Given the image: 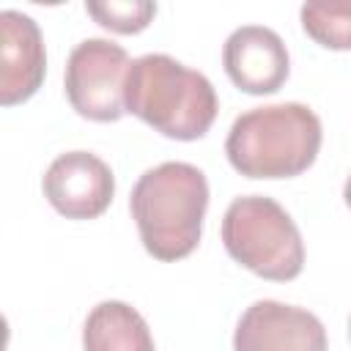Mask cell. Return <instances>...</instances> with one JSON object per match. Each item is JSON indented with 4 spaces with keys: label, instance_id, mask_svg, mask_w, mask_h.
Listing matches in <instances>:
<instances>
[{
    "label": "cell",
    "instance_id": "3957f363",
    "mask_svg": "<svg viewBox=\"0 0 351 351\" xmlns=\"http://www.w3.org/2000/svg\"><path fill=\"white\" fill-rule=\"evenodd\" d=\"M321 118L299 101L241 112L225 140L228 162L247 178L302 176L321 151Z\"/></svg>",
    "mask_w": 351,
    "mask_h": 351
},
{
    "label": "cell",
    "instance_id": "8fae6325",
    "mask_svg": "<svg viewBox=\"0 0 351 351\" xmlns=\"http://www.w3.org/2000/svg\"><path fill=\"white\" fill-rule=\"evenodd\" d=\"M304 33L326 49H351V3H304Z\"/></svg>",
    "mask_w": 351,
    "mask_h": 351
},
{
    "label": "cell",
    "instance_id": "7a4b0ae2",
    "mask_svg": "<svg viewBox=\"0 0 351 351\" xmlns=\"http://www.w3.org/2000/svg\"><path fill=\"white\" fill-rule=\"evenodd\" d=\"M123 104L126 112L170 140H200L211 129L219 107L206 74L162 52L132 60Z\"/></svg>",
    "mask_w": 351,
    "mask_h": 351
},
{
    "label": "cell",
    "instance_id": "30bf717a",
    "mask_svg": "<svg viewBox=\"0 0 351 351\" xmlns=\"http://www.w3.org/2000/svg\"><path fill=\"white\" fill-rule=\"evenodd\" d=\"M85 351H156L145 318L126 302H99L82 326Z\"/></svg>",
    "mask_w": 351,
    "mask_h": 351
},
{
    "label": "cell",
    "instance_id": "6da1fadb",
    "mask_svg": "<svg viewBox=\"0 0 351 351\" xmlns=\"http://www.w3.org/2000/svg\"><path fill=\"white\" fill-rule=\"evenodd\" d=\"M206 208V173L189 162H162L145 170L129 195V211L145 252L165 263L195 252Z\"/></svg>",
    "mask_w": 351,
    "mask_h": 351
},
{
    "label": "cell",
    "instance_id": "5b68a950",
    "mask_svg": "<svg viewBox=\"0 0 351 351\" xmlns=\"http://www.w3.org/2000/svg\"><path fill=\"white\" fill-rule=\"evenodd\" d=\"M129 55L121 44L107 38H85L80 41L66 60V96L77 115L112 123L126 112L123 88L129 74Z\"/></svg>",
    "mask_w": 351,
    "mask_h": 351
},
{
    "label": "cell",
    "instance_id": "ba28073f",
    "mask_svg": "<svg viewBox=\"0 0 351 351\" xmlns=\"http://www.w3.org/2000/svg\"><path fill=\"white\" fill-rule=\"evenodd\" d=\"M222 66L230 82L252 96L277 93L291 71V60L282 38L263 25L236 27L225 38Z\"/></svg>",
    "mask_w": 351,
    "mask_h": 351
},
{
    "label": "cell",
    "instance_id": "277c9868",
    "mask_svg": "<svg viewBox=\"0 0 351 351\" xmlns=\"http://www.w3.org/2000/svg\"><path fill=\"white\" fill-rule=\"evenodd\" d=\"M222 244L236 263L271 282H288L304 269V244L296 222L266 195H241L228 206Z\"/></svg>",
    "mask_w": 351,
    "mask_h": 351
},
{
    "label": "cell",
    "instance_id": "52a82bcc",
    "mask_svg": "<svg viewBox=\"0 0 351 351\" xmlns=\"http://www.w3.org/2000/svg\"><path fill=\"white\" fill-rule=\"evenodd\" d=\"M233 351H329L321 318L304 307L252 302L233 332Z\"/></svg>",
    "mask_w": 351,
    "mask_h": 351
},
{
    "label": "cell",
    "instance_id": "8992f818",
    "mask_svg": "<svg viewBox=\"0 0 351 351\" xmlns=\"http://www.w3.org/2000/svg\"><path fill=\"white\" fill-rule=\"evenodd\" d=\"M44 197L66 219L101 217L115 195V176L90 151H66L52 159L41 181Z\"/></svg>",
    "mask_w": 351,
    "mask_h": 351
},
{
    "label": "cell",
    "instance_id": "4fadbf2b",
    "mask_svg": "<svg viewBox=\"0 0 351 351\" xmlns=\"http://www.w3.org/2000/svg\"><path fill=\"white\" fill-rule=\"evenodd\" d=\"M343 200H346V206L351 208V176L346 178V186H343Z\"/></svg>",
    "mask_w": 351,
    "mask_h": 351
},
{
    "label": "cell",
    "instance_id": "5bb4252c",
    "mask_svg": "<svg viewBox=\"0 0 351 351\" xmlns=\"http://www.w3.org/2000/svg\"><path fill=\"white\" fill-rule=\"evenodd\" d=\"M348 337H351V318H348Z\"/></svg>",
    "mask_w": 351,
    "mask_h": 351
},
{
    "label": "cell",
    "instance_id": "7c38bea8",
    "mask_svg": "<svg viewBox=\"0 0 351 351\" xmlns=\"http://www.w3.org/2000/svg\"><path fill=\"white\" fill-rule=\"evenodd\" d=\"M85 11L104 27L121 36L140 33L156 16V3L148 0H110V3H85Z\"/></svg>",
    "mask_w": 351,
    "mask_h": 351
},
{
    "label": "cell",
    "instance_id": "9c48e42d",
    "mask_svg": "<svg viewBox=\"0 0 351 351\" xmlns=\"http://www.w3.org/2000/svg\"><path fill=\"white\" fill-rule=\"evenodd\" d=\"M47 52L38 25L14 8L0 11V104L27 101L44 82Z\"/></svg>",
    "mask_w": 351,
    "mask_h": 351
}]
</instances>
